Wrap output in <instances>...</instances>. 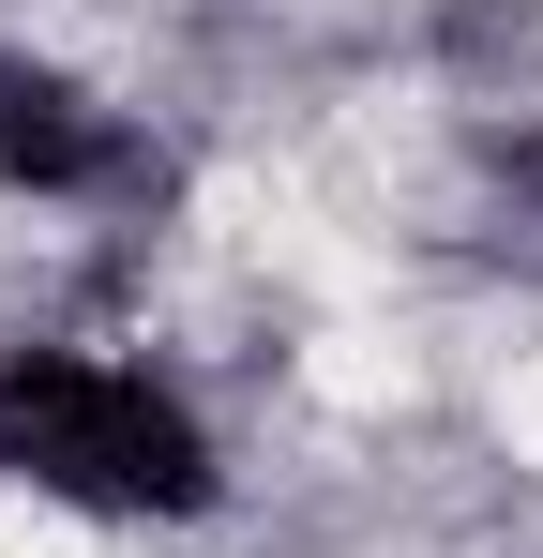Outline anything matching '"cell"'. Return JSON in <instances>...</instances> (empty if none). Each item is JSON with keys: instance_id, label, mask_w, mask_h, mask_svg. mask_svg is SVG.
Here are the masks:
<instances>
[{"instance_id": "3957f363", "label": "cell", "mask_w": 543, "mask_h": 558, "mask_svg": "<svg viewBox=\"0 0 543 558\" xmlns=\"http://www.w3.org/2000/svg\"><path fill=\"white\" fill-rule=\"evenodd\" d=\"M498 182H514V211H529V242H543V136H514V151H498Z\"/></svg>"}, {"instance_id": "6da1fadb", "label": "cell", "mask_w": 543, "mask_h": 558, "mask_svg": "<svg viewBox=\"0 0 543 558\" xmlns=\"http://www.w3.org/2000/svg\"><path fill=\"white\" fill-rule=\"evenodd\" d=\"M0 468L76 498V513H196L212 498L196 408L152 392L136 363H90V348H15L0 363Z\"/></svg>"}, {"instance_id": "7a4b0ae2", "label": "cell", "mask_w": 543, "mask_h": 558, "mask_svg": "<svg viewBox=\"0 0 543 558\" xmlns=\"http://www.w3.org/2000/svg\"><path fill=\"white\" fill-rule=\"evenodd\" d=\"M0 182L90 196V182H136V151H121V121H106L61 61H15V46H0Z\"/></svg>"}]
</instances>
